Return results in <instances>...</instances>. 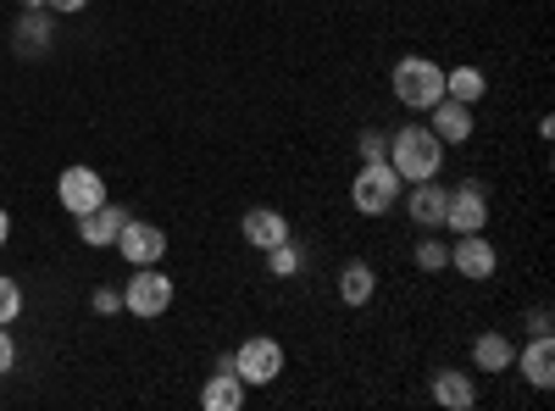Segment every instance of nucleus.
Masks as SVG:
<instances>
[{
	"instance_id": "nucleus-24",
	"label": "nucleus",
	"mask_w": 555,
	"mask_h": 411,
	"mask_svg": "<svg viewBox=\"0 0 555 411\" xmlns=\"http://www.w3.org/2000/svg\"><path fill=\"white\" fill-rule=\"evenodd\" d=\"M361 162H389V133L384 128H366L361 133Z\"/></svg>"
},
{
	"instance_id": "nucleus-2",
	"label": "nucleus",
	"mask_w": 555,
	"mask_h": 411,
	"mask_svg": "<svg viewBox=\"0 0 555 411\" xmlns=\"http://www.w3.org/2000/svg\"><path fill=\"white\" fill-rule=\"evenodd\" d=\"M389 89L405 112H434L444 101V67L428 62V56H400L395 73H389Z\"/></svg>"
},
{
	"instance_id": "nucleus-1",
	"label": "nucleus",
	"mask_w": 555,
	"mask_h": 411,
	"mask_svg": "<svg viewBox=\"0 0 555 411\" xmlns=\"http://www.w3.org/2000/svg\"><path fill=\"white\" fill-rule=\"evenodd\" d=\"M389 167L400 172V184H423V178H439L444 167V145L428 123H405L389 133Z\"/></svg>"
},
{
	"instance_id": "nucleus-15",
	"label": "nucleus",
	"mask_w": 555,
	"mask_h": 411,
	"mask_svg": "<svg viewBox=\"0 0 555 411\" xmlns=\"http://www.w3.org/2000/svg\"><path fill=\"white\" fill-rule=\"evenodd\" d=\"M428 117H434L428 128L439 133V145H467V140H473V106H461V101H439Z\"/></svg>"
},
{
	"instance_id": "nucleus-19",
	"label": "nucleus",
	"mask_w": 555,
	"mask_h": 411,
	"mask_svg": "<svg viewBox=\"0 0 555 411\" xmlns=\"http://www.w3.org/2000/svg\"><path fill=\"white\" fill-rule=\"evenodd\" d=\"M373 295H378L373 261H345V267H339V300H345V306H366Z\"/></svg>"
},
{
	"instance_id": "nucleus-29",
	"label": "nucleus",
	"mask_w": 555,
	"mask_h": 411,
	"mask_svg": "<svg viewBox=\"0 0 555 411\" xmlns=\"http://www.w3.org/2000/svg\"><path fill=\"white\" fill-rule=\"evenodd\" d=\"M7 240H12V211L0 206V251H7Z\"/></svg>"
},
{
	"instance_id": "nucleus-4",
	"label": "nucleus",
	"mask_w": 555,
	"mask_h": 411,
	"mask_svg": "<svg viewBox=\"0 0 555 411\" xmlns=\"http://www.w3.org/2000/svg\"><path fill=\"white\" fill-rule=\"evenodd\" d=\"M172 295H178V284L162 272V261H156V267H133V279L122 284V311H128V317H145V323H151V317H162V311L172 306Z\"/></svg>"
},
{
	"instance_id": "nucleus-28",
	"label": "nucleus",
	"mask_w": 555,
	"mask_h": 411,
	"mask_svg": "<svg viewBox=\"0 0 555 411\" xmlns=\"http://www.w3.org/2000/svg\"><path fill=\"white\" fill-rule=\"evenodd\" d=\"M528 334H550V306H533L528 311Z\"/></svg>"
},
{
	"instance_id": "nucleus-21",
	"label": "nucleus",
	"mask_w": 555,
	"mask_h": 411,
	"mask_svg": "<svg viewBox=\"0 0 555 411\" xmlns=\"http://www.w3.org/2000/svg\"><path fill=\"white\" fill-rule=\"evenodd\" d=\"M267 256V272H272V279H295V272L306 267V251H300V240L289 234L284 245H272V251H261Z\"/></svg>"
},
{
	"instance_id": "nucleus-27",
	"label": "nucleus",
	"mask_w": 555,
	"mask_h": 411,
	"mask_svg": "<svg viewBox=\"0 0 555 411\" xmlns=\"http://www.w3.org/2000/svg\"><path fill=\"white\" fill-rule=\"evenodd\" d=\"M89 7V0H44V12H51V17H78Z\"/></svg>"
},
{
	"instance_id": "nucleus-20",
	"label": "nucleus",
	"mask_w": 555,
	"mask_h": 411,
	"mask_svg": "<svg viewBox=\"0 0 555 411\" xmlns=\"http://www.w3.org/2000/svg\"><path fill=\"white\" fill-rule=\"evenodd\" d=\"M12 44H17V56H44V51H51V17L23 12L17 28H12Z\"/></svg>"
},
{
	"instance_id": "nucleus-6",
	"label": "nucleus",
	"mask_w": 555,
	"mask_h": 411,
	"mask_svg": "<svg viewBox=\"0 0 555 411\" xmlns=\"http://www.w3.org/2000/svg\"><path fill=\"white\" fill-rule=\"evenodd\" d=\"M444 228H450V234H483V228H489V190L478 184V178H467V184L450 190Z\"/></svg>"
},
{
	"instance_id": "nucleus-5",
	"label": "nucleus",
	"mask_w": 555,
	"mask_h": 411,
	"mask_svg": "<svg viewBox=\"0 0 555 411\" xmlns=\"http://www.w3.org/2000/svg\"><path fill=\"white\" fill-rule=\"evenodd\" d=\"M234 373L245 378V389H267V384H278V373H284V345L267 339V334L234 345Z\"/></svg>"
},
{
	"instance_id": "nucleus-17",
	"label": "nucleus",
	"mask_w": 555,
	"mask_h": 411,
	"mask_svg": "<svg viewBox=\"0 0 555 411\" xmlns=\"http://www.w3.org/2000/svg\"><path fill=\"white\" fill-rule=\"evenodd\" d=\"M483 95H489V78H483V67H473V62H461V67H444V101L478 106Z\"/></svg>"
},
{
	"instance_id": "nucleus-11",
	"label": "nucleus",
	"mask_w": 555,
	"mask_h": 411,
	"mask_svg": "<svg viewBox=\"0 0 555 411\" xmlns=\"http://www.w3.org/2000/svg\"><path fill=\"white\" fill-rule=\"evenodd\" d=\"M240 234H245L250 251H272V245L289 240V217L272 211V206H250V211L240 217Z\"/></svg>"
},
{
	"instance_id": "nucleus-12",
	"label": "nucleus",
	"mask_w": 555,
	"mask_h": 411,
	"mask_svg": "<svg viewBox=\"0 0 555 411\" xmlns=\"http://www.w3.org/2000/svg\"><path fill=\"white\" fill-rule=\"evenodd\" d=\"M122 222H128V206H95V211H83L78 217V240L89 245V251H106V245H117V234H122Z\"/></svg>"
},
{
	"instance_id": "nucleus-26",
	"label": "nucleus",
	"mask_w": 555,
	"mask_h": 411,
	"mask_svg": "<svg viewBox=\"0 0 555 411\" xmlns=\"http://www.w3.org/2000/svg\"><path fill=\"white\" fill-rule=\"evenodd\" d=\"M12 368H17V339H12L7 329H0V378H7Z\"/></svg>"
},
{
	"instance_id": "nucleus-25",
	"label": "nucleus",
	"mask_w": 555,
	"mask_h": 411,
	"mask_svg": "<svg viewBox=\"0 0 555 411\" xmlns=\"http://www.w3.org/2000/svg\"><path fill=\"white\" fill-rule=\"evenodd\" d=\"M89 311H95V317H117V311H122V290L101 284L95 295H89Z\"/></svg>"
},
{
	"instance_id": "nucleus-7",
	"label": "nucleus",
	"mask_w": 555,
	"mask_h": 411,
	"mask_svg": "<svg viewBox=\"0 0 555 411\" xmlns=\"http://www.w3.org/2000/svg\"><path fill=\"white\" fill-rule=\"evenodd\" d=\"M56 201H62V211H73V217L95 211V206H106V178H101L95 167H67V172L56 178Z\"/></svg>"
},
{
	"instance_id": "nucleus-9",
	"label": "nucleus",
	"mask_w": 555,
	"mask_h": 411,
	"mask_svg": "<svg viewBox=\"0 0 555 411\" xmlns=\"http://www.w3.org/2000/svg\"><path fill=\"white\" fill-rule=\"evenodd\" d=\"M450 267H455L467 284H483V279H494L500 256H494V245H489L483 234H455V240H450Z\"/></svg>"
},
{
	"instance_id": "nucleus-13",
	"label": "nucleus",
	"mask_w": 555,
	"mask_h": 411,
	"mask_svg": "<svg viewBox=\"0 0 555 411\" xmlns=\"http://www.w3.org/2000/svg\"><path fill=\"white\" fill-rule=\"evenodd\" d=\"M434 400H439L444 411H473V406H478V378L461 373V368H439V373H434Z\"/></svg>"
},
{
	"instance_id": "nucleus-18",
	"label": "nucleus",
	"mask_w": 555,
	"mask_h": 411,
	"mask_svg": "<svg viewBox=\"0 0 555 411\" xmlns=\"http://www.w3.org/2000/svg\"><path fill=\"white\" fill-rule=\"evenodd\" d=\"M473 361H478V373H512L517 368V345L489 329V334L473 339Z\"/></svg>"
},
{
	"instance_id": "nucleus-8",
	"label": "nucleus",
	"mask_w": 555,
	"mask_h": 411,
	"mask_svg": "<svg viewBox=\"0 0 555 411\" xmlns=\"http://www.w3.org/2000/svg\"><path fill=\"white\" fill-rule=\"evenodd\" d=\"M117 251H122L128 267H156L167 256V228H156L145 217H128L122 234H117Z\"/></svg>"
},
{
	"instance_id": "nucleus-22",
	"label": "nucleus",
	"mask_w": 555,
	"mask_h": 411,
	"mask_svg": "<svg viewBox=\"0 0 555 411\" xmlns=\"http://www.w3.org/2000/svg\"><path fill=\"white\" fill-rule=\"evenodd\" d=\"M411 261H416V272H444V267H450V245L434 240V228H428V240H416Z\"/></svg>"
},
{
	"instance_id": "nucleus-23",
	"label": "nucleus",
	"mask_w": 555,
	"mask_h": 411,
	"mask_svg": "<svg viewBox=\"0 0 555 411\" xmlns=\"http://www.w3.org/2000/svg\"><path fill=\"white\" fill-rule=\"evenodd\" d=\"M17 317H23V290H17V279L0 272V329H12Z\"/></svg>"
},
{
	"instance_id": "nucleus-14",
	"label": "nucleus",
	"mask_w": 555,
	"mask_h": 411,
	"mask_svg": "<svg viewBox=\"0 0 555 411\" xmlns=\"http://www.w3.org/2000/svg\"><path fill=\"white\" fill-rule=\"evenodd\" d=\"M517 361H522V378H528L533 389H550V384H555V339H550V334H533V339L517 350Z\"/></svg>"
},
{
	"instance_id": "nucleus-16",
	"label": "nucleus",
	"mask_w": 555,
	"mask_h": 411,
	"mask_svg": "<svg viewBox=\"0 0 555 411\" xmlns=\"http://www.w3.org/2000/svg\"><path fill=\"white\" fill-rule=\"evenodd\" d=\"M201 406L206 411H240L245 406V378L234 368H211V378L201 389Z\"/></svg>"
},
{
	"instance_id": "nucleus-30",
	"label": "nucleus",
	"mask_w": 555,
	"mask_h": 411,
	"mask_svg": "<svg viewBox=\"0 0 555 411\" xmlns=\"http://www.w3.org/2000/svg\"><path fill=\"white\" fill-rule=\"evenodd\" d=\"M23 7H28V12H44V0H23Z\"/></svg>"
},
{
	"instance_id": "nucleus-10",
	"label": "nucleus",
	"mask_w": 555,
	"mask_h": 411,
	"mask_svg": "<svg viewBox=\"0 0 555 411\" xmlns=\"http://www.w3.org/2000/svg\"><path fill=\"white\" fill-rule=\"evenodd\" d=\"M400 201H405V217H411L416 228H444V201H450V190L439 184V178H423V184L400 190Z\"/></svg>"
},
{
	"instance_id": "nucleus-3",
	"label": "nucleus",
	"mask_w": 555,
	"mask_h": 411,
	"mask_svg": "<svg viewBox=\"0 0 555 411\" xmlns=\"http://www.w3.org/2000/svg\"><path fill=\"white\" fill-rule=\"evenodd\" d=\"M400 172L389 167V162H361V172H356V184H350V206L361 211V217H389V206L400 201Z\"/></svg>"
}]
</instances>
